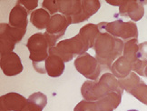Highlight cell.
Wrapping results in <instances>:
<instances>
[{"instance_id":"1","label":"cell","mask_w":147,"mask_h":111,"mask_svg":"<svg viewBox=\"0 0 147 111\" xmlns=\"http://www.w3.org/2000/svg\"><path fill=\"white\" fill-rule=\"evenodd\" d=\"M124 43L120 38L113 37L106 32H101L94 46L95 58L105 69H111L115 61L123 56Z\"/></svg>"},{"instance_id":"2","label":"cell","mask_w":147,"mask_h":111,"mask_svg":"<svg viewBox=\"0 0 147 111\" xmlns=\"http://www.w3.org/2000/svg\"><path fill=\"white\" fill-rule=\"evenodd\" d=\"M112 92H117L121 95L123 92L118 79L112 73H105L98 81L86 80L81 87L82 96L87 101H97Z\"/></svg>"},{"instance_id":"3","label":"cell","mask_w":147,"mask_h":111,"mask_svg":"<svg viewBox=\"0 0 147 111\" xmlns=\"http://www.w3.org/2000/svg\"><path fill=\"white\" fill-rule=\"evenodd\" d=\"M26 47L30 52L29 58L33 62V66L40 74L47 73L45 61L49 57L50 44L47 37L42 33H36L28 38Z\"/></svg>"},{"instance_id":"4","label":"cell","mask_w":147,"mask_h":111,"mask_svg":"<svg viewBox=\"0 0 147 111\" xmlns=\"http://www.w3.org/2000/svg\"><path fill=\"white\" fill-rule=\"evenodd\" d=\"M89 48L91 47L87 40L78 33L74 37L62 40L56 44L55 47L49 48V55H56L63 59L64 62H69L75 56L86 53Z\"/></svg>"},{"instance_id":"5","label":"cell","mask_w":147,"mask_h":111,"mask_svg":"<svg viewBox=\"0 0 147 111\" xmlns=\"http://www.w3.org/2000/svg\"><path fill=\"white\" fill-rule=\"evenodd\" d=\"M101 32L120 38L122 40L128 41L133 38H138V29L134 22H123V20H115L113 22H101L98 24Z\"/></svg>"},{"instance_id":"6","label":"cell","mask_w":147,"mask_h":111,"mask_svg":"<svg viewBox=\"0 0 147 111\" xmlns=\"http://www.w3.org/2000/svg\"><path fill=\"white\" fill-rule=\"evenodd\" d=\"M72 22L69 18H67L62 14H55L51 16L47 26V31L44 33L47 37L51 47L56 46V42L65 35V33Z\"/></svg>"},{"instance_id":"7","label":"cell","mask_w":147,"mask_h":111,"mask_svg":"<svg viewBox=\"0 0 147 111\" xmlns=\"http://www.w3.org/2000/svg\"><path fill=\"white\" fill-rule=\"evenodd\" d=\"M75 68L84 77L94 81L99 79L103 69L96 58L88 53L78 56L75 60Z\"/></svg>"},{"instance_id":"8","label":"cell","mask_w":147,"mask_h":111,"mask_svg":"<svg viewBox=\"0 0 147 111\" xmlns=\"http://www.w3.org/2000/svg\"><path fill=\"white\" fill-rule=\"evenodd\" d=\"M112 5L119 7V14L123 16H129L134 22L141 20L144 15V3L135 0H120V1H106Z\"/></svg>"},{"instance_id":"9","label":"cell","mask_w":147,"mask_h":111,"mask_svg":"<svg viewBox=\"0 0 147 111\" xmlns=\"http://www.w3.org/2000/svg\"><path fill=\"white\" fill-rule=\"evenodd\" d=\"M0 66H1L3 73L7 76H14L18 75L23 71L24 68L19 56L15 52L1 56Z\"/></svg>"},{"instance_id":"10","label":"cell","mask_w":147,"mask_h":111,"mask_svg":"<svg viewBox=\"0 0 147 111\" xmlns=\"http://www.w3.org/2000/svg\"><path fill=\"white\" fill-rule=\"evenodd\" d=\"M27 99L16 92H10L0 97V111H23Z\"/></svg>"},{"instance_id":"11","label":"cell","mask_w":147,"mask_h":111,"mask_svg":"<svg viewBox=\"0 0 147 111\" xmlns=\"http://www.w3.org/2000/svg\"><path fill=\"white\" fill-rule=\"evenodd\" d=\"M27 10L21 5L20 4L16 3V5L12 8L9 14V25L16 28L26 29L27 27Z\"/></svg>"},{"instance_id":"12","label":"cell","mask_w":147,"mask_h":111,"mask_svg":"<svg viewBox=\"0 0 147 111\" xmlns=\"http://www.w3.org/2000/svg\"><path fill=\"white\" fill-rule=\"evenodd\" d=\"M110 70L116 79H125L133 71V64L124 56H121L113 63Z\"/></svg>"},{"instance_id":"13","label":"cell","mask_w":147,"mask_h":111,"mask_svg":"<svg viewBox=\"0 0 147 111\" xmlns=\"http://www.w3.org/2000/svg\"><path fill=\"white\" fill-rule=\"evenodd\" d=\"M45 68L47 74L50 77H58L65 71V62L60 57L56 55H49L45 61Z\"/></svg>"},{"instance_id":"14","label":"cell","mask_w":147,"mask_h":111,"mask_svg":"<svg viewBox=\"0 0 147 111\" xmlns=\"http://www.w3.org/2000/svg\"><path fill=\"white\" fill-rule=\"evenodd\" d=\"M122 101V95L117 92H112L105 97L95 102L97 111H114Z\"/></svg>"},{"instance_id":"15","label":"cell","mask_w":147,"mask_h":111,"mask_svg":"<svg viewBox=\"0 0 147 111\" xmlns=\"http://www.w3.org/2000/svg\"><path fill=\"white\" fill-rule=\"evenodd\" d=\"M47 104V96L42 92H36L27 98L26 106L23 111H43Z\"/></svg>"},{"instance_id":"16","label":"cell","mask_w":147,"mask_h":111,"mask_svg":"<svg viewBox=\"0 0 147 111\" xmlns=\"http://www.w3.org/2000/svg\"><path fill=\"white\" fill-rule=\"evenodd\" d=\"M50 18H51L50 14L46 9L39 8L32 12L30 16V22L37 29L42 30L47 28Z\"/></svg>"},{"instance_id":"17","label":"cell","mask_w":147,"mask_h":111,"mask_svg":"<svg viewBox=\"0 0 147 111\" xmlns=\"http://www.w3.org/2000/svg\"><path fill=\"white\" fill-rule=\"evenodd\" d=\"M101 7L98 0H82V12L79 16L77 24L86 21L90 16H92L99 10Z\"/></svg>"},{"instance_id":"18","label":"cell","mask_w":147,"mask_h":111,"mask_svg":"<svg viewBox=\"0 0 147 111\" xmlns=\"http://www.w3.org/2000/svg\"><path fill=\"white\" fill-rule=\"evenodd\" d=\"M138 45V40L136 38H133V39H130L124 43L123 56H124L132 64L140 59Z\"/></svg>"},{"instance_id":"19","label":"cell","mask_w":147,"mask_h":111,"mask_svg":"<svg viewBox=\"0 0 147 111\" xmlns=\"http://www.w3.org/2000/svg\"><path fill=\"white\" fill-rule=\"evenodd\" d=\"M100 33L101 31L98 27V25L94 24H87L84 26L80 29V31H79V34L87 40L91 48H94L95 40H96V38L100 35Z\"/></svg>"},{"instance_id":"20","label":"cell","mask_w":147,"mask_h":111,"mask_svg":"<svg viewBox=\"0 0 147 111\" xmlns=\"http://www.w3.org/2000/svg\"><path fill=\"white\" fill-rule=\"evenodd\" d=\"M0 31L7 34L16 44H18L22 40V38L25 36L26 29L16 28V27L11 26L9 24L1 23L0 24Z\"/></svg>"},{"instance_id":"21","label":"cell","mask_w":147,"mask_h":111,"mask_svg":"<svg viewBox=\"0 0 147 111\" xmlns=\"http://www.w3.org/2000/svg\"><path fill=\"white\" fill-rule=\"evenodd\" d=\"M141 81H142V79H140V76L136 73H134V71H132L130 75L126 76L125 79L118 80V83H119V86L122 89L125 90L128 93L130 90H132L133 88L136 87Z\"/></svg>"},{"instance_id":"22","label":"cell","mask_w":147,"mask_h":111,"mask_svg":"<svg viewBox=\"0 0 147 111\" xmlns=\"http://www.w3.org/2000/svg\"><path fill=\"white\" fill-rule=\"evenodd\" d=\"M128 93L134 96L137 100L147 106V85L143 80Z\"/></svg>"},{"instance_id":"23","label":"cell","mask_w":147,"mask_h":111,"mask_svg":"<svg viewBox=\"0 0 147 111\" xmlns=\"http://www.w3.org/2000/svg\"><path fill=\"white\" fill-rule=\"evenodd\" d=\"M42 7L44 9H46L50 15H55L56 12H58V2L55 0H45L42 3Z\"/></svg>"},{"instance_id":"24","label":"cell","mask_w":147,"mask_h":111,"mask_svg":"<svg viewBox=\"0 0 147 111\" xmlns=\"http://www.w3.org/2000/svg\"><path fill=\"white\" fill-rule=\"evenodd\" d=\"M18 3L20 4L21 5H23V7L27 10L28 14L29 13L32 14V11L33 10L35 11V9L38 5L37 0H28V1H26V0H19V1H18Z\"/></svg>"},{"instance_id":"25","label":"cell","mask_w":147,"mask_h":111,"mask_svg":"<svg viewBox=\"0 0 147 111\" xmlns=\"http://www.w3.org/2000/svg\"><path fill=\"white\" fill-rule=\"evenodd\" d=\"M138 47H139V58L147 59V41L139 44Z\"/></svg>"},{"instance_id":"26","label":"cell","mask_w":147,"mask_h":111,"mask_svg":"<svg viewBox=\"0 0 147 111\" xmlns=\"http://www.w3.org/2000/svg\"><path fill=\"white\" fill-rule=\"evenodd\" d=\"M144 76L147 77V66H145V68H144Z\"/></svg>"},{"instance_id":"27","label":"cell","mask_w":147,"mask_h":111,"mask_svg":"<svg viewBox=\"0 0 147 111\" xmlns=\"http://www.w3.org/2000/svg\"><path fill=\"white\" fill-rule=\"evenodd\" d=\"M128 111H138V110H136V109H130Z\"/></svg>"}]
</instances>
